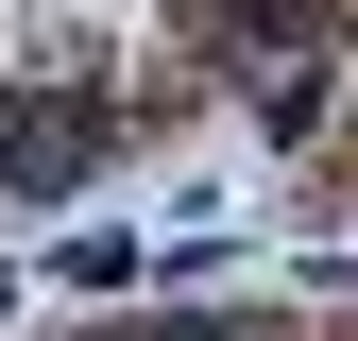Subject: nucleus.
I'll list each match as a JSON object with an SVG mask.
<instances>
[{
	"mask_svg": "<svg viewBox=\"0 0 358 341\" xmlns=\"http://www.w3.org/2000/svg\"><path fill=\"white\" fill-rule=\"evenodd\" d=\"M85 170H103V103H85V85H34V103H0V188H17V205L85 188Z\"/></svg>",
	"mask_w": 358,
	"mask_h": 341,
	"instance_id": "obj_1",
	"label": "nucleus"
},
{
	"mask_svg": "<svg viewBox=\"0 0 358 341\" xmlns=\"http://www.w3.org/2000/svg\"><path fill=\"white\" fill-rule=\"evenodd\" d=\"M222 17H273V34H307V17H324V0H222Z\"/></svg>",
	"mask_w": 358,
	"mask_h": 341,
	"instance_id": "obj_2",
	"label": "nucleus"
}]
</instances>
